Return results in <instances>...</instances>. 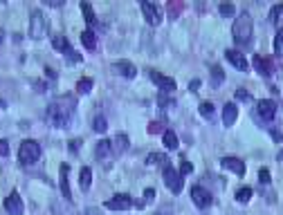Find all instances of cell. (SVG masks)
I'll list each match as a JSON object with an SVG mask.
<instances>
[{
	"label": "cell",
	"mask_w": 283,
	"mask_h": 215,
	"mask_svg": "<svg viewBox=\"0 0 283 215\" xmlns=\"http://www.w3.org/2000/svg\"><path fill=\"white\" fill-rule=\"evenodd\" d=\"M274 52L283 56V27H279V32H276V36H274Z\"/></svg>",
	"instance_id": "33"
},
{
	"label": "cell",
	"mask_w": 283,
	"mask_h": 215,
	"mask_svg": "<svg viewBox=\"0 0 283 215\" xmlns=\"http://www.w3.org/2000/svg\"><path fill=\"white\" fill-rule=\"evenodd\" d=\"M164 184H167V189L171 191L173 195H180L182 193V189H184V179H182V175H180L175 168H164Z\"/></svg>",
	"instance_id": "5"
},
{
	"label": "cell",
	"mask_w": 283,
	"mask_h": 215,
	"mask_svg": "<svg viewBox=\"0 0 283 215\" xmlns=\"http://www.w3.org/2000/svg\"><path fill=\"white\" fill-rule=\"evenodd\" d=\"M220 166H223L225 171L236 173L239 177H243V175H245V162H241L239 157H225V159L220 162Z\"/></svg>",
	"instance_id": "15"
},
{
	"label": "cell",
	"mask_w": 283,
	"mask_h": 215,
	"mask_svg": "<svg viewBox=\"0 0 283 215\" xmlns=\"http://www.w3.org/2000/svg\"><path fill=\"white\" fill-rule=\"evenodd\" d=\"M139 7H142V14H144V18H146V22H149V25L155 27V25H160V22H162V11H160V7H157V5L149 3V0H142Z\"/></svg>",
	"instance_id": "6"
},
{
	"label": "cell",
	"mask_w": 283,
	"mask_h": 215,
	"mask_svg": "<svg viewBox=\"0 0 283 215\" xmlns=\"http://www.w3.org/2000/svg\"><path fill=\"white\" fill-rule=\"evenodd\" d=\"M236 99L247 101V103H250V101H252V94H250V92H245V90H236Z\"/></svg>",
	"instance_id": "38"
},
{
	"label": "cell",
	"mask_w": 283,
	"mask_h": 215,
	"mask_svg": "<svg viewBox=\"0 0 283 215\" xmlns=\"http://www.w3.org/2000/svg\"><path fill=\"white\" fill-rule=\"evenodd\" d=\"M146 164H151V166H153V164H162L164 168H169V157H167V155H157V152H153V155H149V162H146Z\"/></svg>",
	"instance_id": "30"
},
{
	"label": "cell",
	"mask_w": 283,
	"mask_h": 215,
	"mask_svg": "<svg viewBox=\"0 0 283 215\" xmlns=\"http://www.w3.org/2000/svg\"><path fill=\"white\" fill-rule=\"evenodd\" d=\"M81 11H83V16H86V22H88V25H95V22H97V18H95V9H92V5L86 3V0L81 3Z\"/></svg>",
	"instance_id": "27"
},
{
	"label": "cell",
	"mask_w": 283,
	"mask_h": 215,
	"mask_svg": "<svg viewBox=\"0 0 283 215\" xmlns=\"http://www.w3.org/2000/svg\"><path fill=\"white\" fill-rule=\"evenodd\" d=\"M133 206V197L131 195H115V197H110L108 202H106V208L108 211H126V208H131Z\"/></svg>",
	"instance_id": "9"
},
{
	"label": "cell",
	"mask_w": 283,
	"mask_h": 215,
	"mask_svg": "<svg viewBox=\"0 0 283 215\" xmlns=\"http://www.w3.org/2000/svg\"><path fill=\"white\" fill-rule=\"evenodd\" d=\"M270 22L272 25H283V5H274L270 9Z\"/></svg>",
	"instance_id": "25"
},
{
	"label": "cell",
	"mask_w": 283,
	"mask_h": 215,
	"mask_svg": "<svg viewBox=\"0 0 283 215\" xmlns=\"http://www.w3.org/2000/svg\"><path fill=\"white\" fill-rule=\"evenodd\" d=\"M92 128L97 130V132H106V128H108V121H106V117H104V115H97V117H95Z\"/></svg>",
	"instance_id": "31"
},
{
	"label": "cell",
	"mask_w": 283,
	"mask_h": 215,
	"mask_svg": "<svg viewBox=\"0 0 283 215\" xmlns=\"http://www.w3.org/2000/svg\"><path fill=\"white\" fill-rule=\"evenodd\" d=\"M79 146H81V141H79V139L70 141V148H72V150H79Z\"/></svg>",
	"instance_id": "45"
},
{
	"label": "cell",
	"mask_w": 283,
	"mask_h": 215,
	"mask_svg": "<svg viewBox=\"0 0 283 215\" xmlns=\"http://www.w3.org/2000/svg\"><path fill=\"white\" fill-rule=\"evenodd\" d=\"M231 34H234L236 45L245 47V45L252 43V34H254V20L250 16V11H241L234 20V27H231Z\"/></svg>",
	"instance_id": "2"
},
{
	"label": "cell",
	"mask_w": 283,
	"mask_h": 215,
	"mask_svg": "<svg viewBox=\"0 0 283 215\" xmlns=\"http://www.w3.org/2000/svg\"><path fill=\"white\" fill-rule=\"evenodd\" d=\"M200 115L205 117V119H214V103L202 101V103H200Z\"/></svg>",
	"instance_id": "35"
},
{
	"label": "cell",
	"mask_w": 283,
	"mask_h": 215,
	"mask_svg": "<svg viewBox=\"0 0 283 215\" xmlns=\"http://www.w3.org/2000/svg\"><path fill=\"white\" fill-rule=\"evenodd\" d=\"M48 34V20H45V14L41 9H34L30 16V38L34 41H41Z\"/></svg>",
	"instance_id": "4"
},
{
	"label": "cell",
	"mask_w": 283,
	"mask_h": 215,
	"mask_svg": "<svg viewBox=\"0 0 283 215\" xmlns=\"http://www.w3.org/2000/svg\"><path fill=\"white\" fill-rule=\"evenodd\" d=\"M223 81H225L223 67H218V65H216V67H214V70H211V86H214V88H218Z\"/></svg>",
	"instance_id": "29"
},
{
	"label": "cell",
	"mask_w": 283,
	"mask_h": 215,
	"mask_svg": "<svg viewBox=\"0 0 283 215\" xmlns=\"http://www.w3.org/2000/svg\"><path fill=\"white\" fill-rule=\"evenodd\" d=\"M18 159H20L22 166H32V164H36L38 159H41V144L34 141V139H25L18 148Z\"/></svg>",
	"instance_id": "3"
},
{
	"label": "cell",
	"mask_w": 283,
	"mask_h": 215,
	"mask_svg": "<svg viewBox=\"0 0 283 215\" xmlns=\"http://www.w3.org/2000/svg\"><path fill=\"white\" fill-rule=\"evenodd\" d=\"M92 86H95V81L90 76H83V78H79L77 81V92L79 94H88L90 90H92Z\"/></svg>",
	"instance_id": "24"
},
{
	"label": "cell",
	"mask_w": 283,
	"mask_h": 215,
	"mask_svg": "<svg viewBox=\"0 0 283 215\" xmlns=\"http://www.w3.org/2000/svg\"><path fill=\"white\" fill-rule=\"evenodd\" d=\"M155 215H173V208L171 206H162L160 211H155Z\"/></svg>",
	"instance_id": "41"
},
{
	"label": "cell",
	"mask_w": 283,
	"mask_h": 215,
	"mask_svg": "<svg viewBox=\"0 0 283 215\" xmlns=\"http://www.w3.org/2000/svg\"><path fill=\"white\" fill-rule=\"evenodd\" d=\"M86 215H99V211H97V208H88Z\"/></svg>",
	"instance_id": "46"
},
{
	"label": "cell",
	"mask_w": 283,
	"mask_h": 215,
	"mask_svg": "<svg viewBox=\"0 0 283 215\" xmlns=\"http://www.w3.org/2000/svg\"><path fill=\"white\" fill-rule=\"evenodd\" d=\"M258 182L270 184V171H268V168H261V171H258Z\"/></svg>",
	"instance_id": "37"
},
{
	"label": "cell",
	"mask_w": 283,
	"mask_h": 215,
	"mask_svg": "<svg viewBox=\"0 0 283 215\" xmlns=\"http://www.w3.org/2000/svg\"><path fill=\"white\" fill-rule=\"evenodd\" d=\"M5 211H7L9 215H22V211H25V204H22V197L16 193H9V197L5 200Z\"/></svg>",
	"instance_id": "10"
},
{
	"label": "cell",
	"mask_w": 283,
	"mask_h": 215,
	"mask_svg": "<svg viewBox=\"0 0 283 215\" xmlns=\"http://www.w3.org/2000/svg\"><path fill=\"white\" fill-rule=\"evenodd\" d=\"M45 74H48V78H56V72L52 67H45Z\"/></svg>",
	"instance_id": "44"
},
{
	"label": "cell",
	"mask_w": 283,
	"mask_h": 215,
	"mask_svg": "<svg viewBox=\"0 0 283 215\" xmlns=\"http://www.w3.org/2000/svg\"><path fill=\"white\" fill-rule=\"evenodd\" d=\"M256 115L263 119V121H272L276 117V103L272 99H261L256 103Z\"/></svg>",
	"instance_id": "8"
},
{
	"label": "cell",
	"mask_w": 283,
	"mask_h": 215,
	"mask_svg": "<svg viewBox=\"0 0 283 215\" xmlns=\"http://www.w3.org/2000/svg\"><path fill=\"white\" fill-rule=\"evenodd\" d=\"M112 70H115L120 76H126V78H135V74H137V67H135L131 61H115V63H112Z\"/></svg>",
	"instance_id": "16"
},
{
	"label": "cell",
	"mask_w": 283,
	"mask_h": 215,
	"mask_svg": "<svg viewBox=\"0 0 283 215\" xmlns=\"http://www.w3.org/2000/svg\"><path fill=\"white\" fill-rule=\"evenodd\" d=\"M59 179H61V193H63V200H70L72 189H70V166H67V164H61Z\"/></svg>",
	"instance_id": "14"
},
{
	"label": "cell",
	"mask_w": 283,
	"mask_h": 215,
	"mask_svg": "<svg viewBox=\"0 0 283 215\" xmlns=\"http://www.w3.org/2000/svg\"><path fill=\"white\" fill-rule=\"evenodd\" d=\"M198 88H200V78H196V81H191V83H189V90H191V92H196Z\"/></svg>",
	"instance_id": "42"
},
{
	"label": "cell",
	"mask_w": 283,
	"mask_h": 215,
	"mask_svg": "<svg viewBox=\"0 0 283 215\" xmlns=\"http://www.w3.org/2000/svg\"><path fill=\"white\" fill-rule=\"evenodd\" d=\"M182 9H184L182 3H169V18H178L182 14Z\"/></svg>",
	"instance_id": "32"
},
{
	"label": "cell",
	"mask_w": 283,
	"mask_h": 215,
	"mask_svg": "<svg viewBox=\"0 0 283 215\" xmlns=\"http://www.w3.org/2000/svg\"><path fill=\"white\" fill-rule=\"evenodd\" d=\"M52 47H54V49H59V52H63V54L67 56V59H72V61H81V59L77 56L75 49L70 47V43H67V38H65V36H52Z\"/></svg>",
	"instance_id": "13"
},
{
	"label": "cell",
	"mask_w": 283,
	"mask_h": 215,
	"mask_svg": "<svg viewBox=\"0 0 283 215\" xmlns=\"http://www.w3.org/2000/svg\"><path fill=\"white\" fill-rule=\"evenodd\" d=\"M191 171H194V168H191V164L189 162H182V173L186 175V173H191Z\"/></svg>",
	"instance_id": "43"
},
{
	"label": "cell",
	"mask_w": 283,
	"mask_h": 215,
	"mask_svg": "<svg viewBox=\"0 0 283 215\" xmlns=\"http://www.w3.org/2000/svg\"><path fill=\"white\" fill-rule=\"evenodd\" d=\"M236 119H239V108H236V103H227L223 108V123L225 126H234Z\"/></svg>",
	"instance_id": "20"
},
{
	"label": "cell",
	"mask_w": 283,
	"mask_h": 215,
	"mask_svg": "<svg viewBox=\"0 0 283 215\" xmlns=\"http://www.w3.org/2000/svg\"><path fill=\"white\" fill-rule=\"evenodd\" d=\"M52 215H77L70 200H54L52 202Z\"/></svg>",
	"instance_id": "17"
},
{
	"label": "cell",
	"mask_w": 283,
	"mask_h": 215,
	"mask_svg": "<svg viewBox=\"0 0 283 215\" xmlns=\"http://www.w3.org/2000/svg\"><path fill=\"white\" fill-rule=\"evenodd\" d=\"M225 59H227L229 63L236 67V70H241V72H247V70H250V63H247L245 54H241L239 49H227V52H225Z\"/></svg>",
	"instance_id": "12"
},
{
	"label": "cell",
	"mask_w": 283,
	"mask_h": 215,
	"mask_svg": "<svg viewBox=\"0 0 283 215\" xmlns=\"http://www.w3.org/2000/svg\"><path fill=\"white\" fill-rule=\"evenodd\" d=\"M79 184H81V191H88L90 184H92V171L88 166H83L81 173H79Z\"/></svg>",
	"instance_id": "22"
},
{
	"label": "cell",
	"mask_w": 283,
	"mask_h": 215,
	"mask_svg": "<svg viewBox=\"0 0 283 215\" xmlns=\"http://www.w3.org/2000/svg\"><path fill=\"white\" fill-rule=\"evenodd\" d=\"M9 155V144L5 139H0V157H7Z\"/></svg>",
	"instance_id": "39"
},
{
	"label": "cell",
	"mask_w": 283,
	"mask_h": 215,
	"mask_svg": "<svg viewBox=\"0 0 283 215\" xmlns=\"http://www.w3.org/2000/svg\"><path fill=\"white\" fill-rule=\"evenodd\" d=\"M153 197H155V191H153V189H146V193H144V204L153 202Z\"/></svg>",
	"instance_id": "40"
},
{
	"label": "cell",
	"mask_w": 283,
	"mask_h": 215,
	"mask_svg": "<svg viewBox=\"0 0 283 215\" xmlns=\"http://www.w3.org/2000/svg\"><path fill=\"white\" fill-rule=\"evenodd\" d=\"M110 146H112V155H122V152H126L128 150V135H115V139L110 141Z\"/></svg>",
	"instance_id": "19"
},
{
	"label": "cell",
	"mask_w": 283,
	"mask_h": 215,
	"mask_svg": "<svg viewBox=\"0 0 283 215\" xmlns=\"http://www.w3.org/2000/svg\"><path fill=\"white\" fill-rule=\"evenodd\" d=\"M151 81L155 83L162 92H167V94H171L173 90H175V81H173V78L171 76H164V74H160V72H155V70H151Z\"/></svg>",
	"instance_id": "11"
},
{
	"label": "cell",
	"mask_w": 283,
	"mask_h": 215,
	"mask_svg": "<svg viewBox=\"0 0 283 215\" xmlns=\"http://www.w3.org/2000/svg\"><path fill=\"white\" fill-rule=\"evenodd\" d=\"M191 200H194V204L198 208H209L214 204V195L207 189H202V186H194L191 189Z\"/></svg>",
	"instance_id": "7"
},
{
	"label": "cell",
	"mask_w": 283,
	"mask_h": 215,
	"mask_svg": "<svg viewBox=\"0 0 283 215\" xmlns=\"http://www.w3.org/2000/svg\"><path fill=\"white\" fill-rule=\"evenodd\" d=\"M77 110V99L70 97V94H63V97H56L52 103L48 105V112H45V119H48L50 126L54 128H65L67 123L72 121Z\"/></svg>",
	"instance_id": "1"
},
{
	"label": "cell",
	"mask_w": 283,
	"mask_h": 215,
	"mask_svg": "<svg viewBox=\"0 0 283 215\" xmlns=\"http://www.w3.org/2000/svg\"><path fill=\"white\" fill-rule=\"evenodd\" d=\"M164 146H167L169 150L178 148V135H175L173 130H164Z\"/></svg>",
	"instance_id": "26"
},
{
	"label": "cell",
	"mask_w": 283,
	"mask_h": 215,
	"mask_svg": "<svg viewBox=\"0 0 283 215\" xmlns=\"http://www.w3.org/2000/svg\"><path fill=\"white\" fill-rule=\"evenodd\" d=\"M95 155H97V159L101 164H106L108 162V157L112 155V146H110V141L108 139H101L97 141V148H95Z\"/></svg>",
	"instance_id": "18"
},
{
	"label": "cell",
	"mask_w": 283,
	"mask_h": 215,
	"mask_svg": "<svg viewBox=\"0 0 283 215\" xmlns=\"http://www.w3.org/2000/svg\"><path fill=\"white\" fill-rule=\"evenodd\" d=\"M164 130V123L162 121H153V123H149V132L151 135H157V132H162Z\"/></svg>",
	"instance_id": "36"
},
{
	"label": "cell",
	"mask_w": 283,
	"mask_h": 215,
	"mask_svg": "<svg viewBox=\"0 0 283 215\" xmlns=\"http://www.w3.org/2000/svg\"><path fill=\"white\" fill-rule=\"evenodd\" d=\"M254 67H256V72L261 76H270V74H272V70H274L272 63H270L268 59H263V56H254Z\"/></svg>",
	"instance_id": "21"
},
{
	"label": "cell",
	"mask_w": 283,
	"mask_h": 215,
	"mask_svg": "<svg viewBox=\"0 0 283 215\" xmlns=\"http://www.w3.org/2000/svg\"><path fill=\"white\" fill-rule=\"evenodd\" d=\"M252 193H254V191L250 189V186H243V189L236 191V200H239L241 204H247V202L252 200Z\"/></svg>",
	"instance_id": "28"
},
{
	"label": "cell",
	"mask_w": 283,
	"mask_h": 215,
	"mask_svg": "<svg viewBox=\"0 0 283 215\" xmlns=\"http://www.w3.org/2000/svg\"><path fill=\"white\" fill-rule=\"evenodd\" d=\"M279 159H283V150H281V152H279Z\"/></svg>",
	"instance_id": "47"
},
{
	"label": "cell",
	"mask_w": 283,
	"mask_h": 215,
	"mask_svg": "<svg viewBox=\"0 0 283 215\" xmlns=\"http://www.w3.org/2000/svg\"><path fill=\"white\" fill-rule=\"evenodd\" d=\"M81 43L86 45L88 49H95V47H97V36H95V32H92V30L81 32Z\"/></svg>",
	"instance_id": "23"
},
{
	"label": "cell",
	"mask_w": 283,
	"mask_h": 215,
	"mask_svg": "<svg viewBox=\"0 0 283 215\" xmlns=\"http://www.w3.org/2000/svg\"><path fill=\"white\" fill-rule=\"evenodd\" d=\"M218 11H220V16H225V18H231V16L236 14V7H234V5H229V3H223L218 7Z\"/></svg>",
	"instance_id": "34"
}]
</instances>
